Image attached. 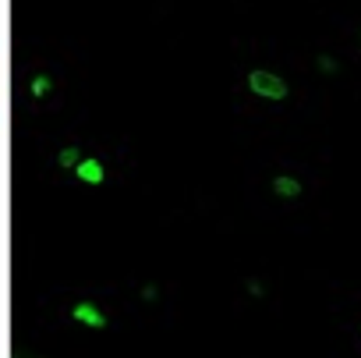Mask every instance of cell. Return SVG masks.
<instances>
[{
  "label": "cell",
  "instance_id": "obj_1",
  "mask_svg": "<svg viewBox=\"0 0 361 358\" xmlns=\"http://www.w3.org/2000/svg\"><path fill=\"white\" fill-rule=\"evenodd\" d=\"M248 89L262 100H284L287 96V82L273 71H252L248 75Z\"/></svg>",
  "mask_w": 361,
  "mask_h": 358
},
{
  "label": "cell",
  "instance_id": "obj_2",
  "mask_svg": "<svg viewBox=\"0 0 361 358\" xmlns=\"http://www.w3.org/2000/svg\"><path fill=\"white\" fill-rule=\"evenodd\" d=\"M75 170H78L82 181H93V185H100V181H103V163H100V160H82Z\"/></svg>",
  "mask_w": 361,
  "mask_h": 358
},
{
  "label": "cell",
  "instance_id": "obj_3",
  "mask_svg": "<svg viewBox=\"0 0 361 358\" xmlns=\"http://www.w3.org/2000/svg\"><path fill=\"white\" fill-rule=\"evenodd\" d=\"M75 319H78V323H85V326H96V330L107 323V319H103V312H100V309H93V305H78V309H75Z\"/></svg>",
  "mask_w": 361,
  "mask_h": 358
},
{
  "label": "cell",
  "instance_id": "obj_4",
  "mask_svg": "<svg viewBox=\"0 0 361 358\" xmlns=\"http://www.w3.org/2000/svg\"><path fill=\"white\" fill-rule=\"evenodd\" d=\"M273 192L280 199H297L301 195V181H294V177H277L273 181Z\"/></svg>",
  "mask_w": 361,
  "mask_h": 358
},
{
  "label": "cell",
  "instance_id": "obj_5",
  "mask_svg": "<svg viewBox=\"0 0 361 358\" xmlns=\"http://www.w3.org/2000/svg\"><path fill=\"white\" fill-rule=\"evenodd\" d=\"M60 163H64V167H78V153H75V149H64V153H60Z\"/></svg>",
  "mask_w": 361,
  "mask_h": 358
},
{
  "label": "cell",
  "instance_id": "obj_6",
  "mask_svg": "<svg viewBox=\"0 0 361 358\" xmlns=\"http://www.w3.org/2000/svg\"><path fill=\"white\" fill-rule=\"evenodd\" d=\"M319 68L322 71H337V61H333V57H319Z\"/></svg>",
  "mask_w": 361,
  "mask_h": 358
}]
</instances>
